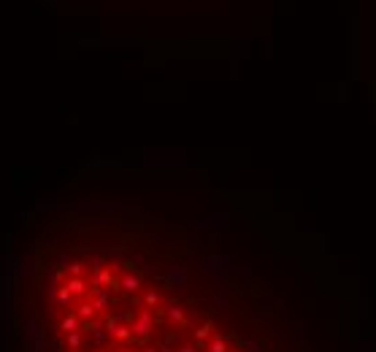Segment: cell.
<instances>
[{"label":"cell","mask_w":376,"mask_h":352,"mask_svg":"<svg viewBox=\"0 0 376 352\" xmlns=\"http://www.w3.org/2000/svg\"><path fill=\"white\" fill-rule=\"evenodd\" d=\"M182 274L141 233L54 222L14 265L11 352H227Z\"/></svg>","instance_id":"obj_1"}]
</instances>
